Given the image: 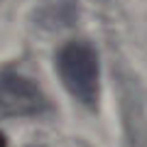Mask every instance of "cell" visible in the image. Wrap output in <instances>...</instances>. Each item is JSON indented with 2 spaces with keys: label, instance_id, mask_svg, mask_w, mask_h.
Segmentation results:
<instances>
[{
  "label": "cell",
  "instance_id": "7a4b0ae2",
  "mask_svg": "<svg viewBox=\"0 0 147 147\" xmlns=\"http://www.w3.org/2000/svg\"><path fill=\"white\" fill-rule=\"evenodd\" d=\"M47 108V98L37 84L22 74L0 71V113L5 115H37Z\"/></svg>",
  "mask_w": 147,
  "mask_h": 147
},
{
  "label": "cell",
  "instance_id": "6da1fadb",
  "mask_svg": "<svg viewBox=\"0 0 147 147\" xmlns=\"http://www.w3.org/2000/svg\"><path fill=\"white\" fill-rule=\"evenodd\" d=\"M57 71L64 86L74 98H79L84 105H93L98 100L100 88V66L98 54L88 42H66L57 52Z\"/></svg>",
  "mask_w": 147,
  "mask_h": 147
}]
</instances>
